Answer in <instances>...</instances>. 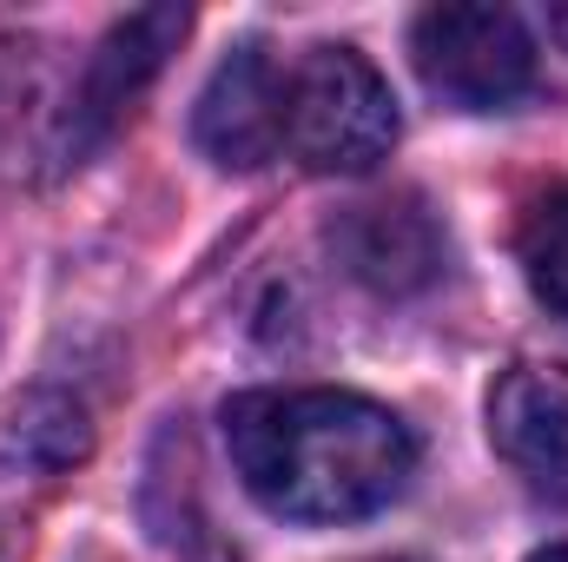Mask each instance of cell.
<instances>
[{
	"instance_id": "6da1fadb",
	"label": "cell",
	"mask_w": 568,
	"mask_h": 562,
	"mask_svg": "<svg viewBox=\"0 0 568 562\" xmlns=\"http://www.w3.org/2000/svg\"><path fill=\"white\" fill-rule=\"evenodd\" d=\"M225 443L245 490L284 523H357L404 496L417 436L364 391H245L225 404Z\"/></svg>"
},
{
	"instance_id": "7a4b0ae2",
	"label": "cell",
	"mask_w": 568,
	"mask_h": 562,
	"mask_svg": "<svg viewBox=\"0 0 568 562\" xmlns=\"http://www.w3.org/2000/svg\"><path fill=\"white\" fill-rule=\"evenodd\" d=\"M284 152L311 172H371L397 145L390 80L357 47H311L284 67Z\"/></svg>"
},
{
	"instance_id": "3957f363",
	"label": "cell",
	"mask_w": 568,
	"mask_h": 562,
	"mask_svg": "<svg viewBox=\"0 0 568 562\" xmlns=\"http://www.w3.org/2000/svg\"><path fill=\"white\" fill-rule=\"evenodd\" d=\"M410 53L417 73L436 100L463 107V113H496L509 100L529 93L536 80V40L509 7L489 0H449L424 7L410 27Z\"/></svg>"
},
{
	"instance_id": "277c9868",
	"label": "cell",
	"mask_w": 568,
	"mask_h": 562,
	"mask_svg": "<svg viewBox=\"0 0 568 562\" xmlns=\"http://www.w3.org/2000/svg\"><path fill=\"white\" fill-rule=\"evenodd\" d=\"M185 27H192L185 7H140V13H126V20L106 27V40L93 47L80 87L67 93V113H60V159L93 152V145L120 127V113L152 87V73H159L165 53L185 40Z\"/></svg>"
},
{
	"instance_id": "5b68a950",
	"label": "cell",
	"mask_w": 568,
	"mask_h": 562,
	"mask_svg": "<svg viewBox=\"0 0 568 562\" xmlns=\"http://www.w3.org/2000/svg\"><path fill=\"white\" fill-rule=\"evenodd\" d=\"M278 100H284V67L258 47H232L219 60V73L205 80L199 93V113H192V140L212 165L225 172H258L265 159L284 152V120H278Z\"/></svg>"
},
{
	"instance_id": "8992f818",
	"label": "cell",
	"mask_w": 568,
	"mask_h": 562,
	"mask_svg": "<svg viewBox=\"0 0 568 562\" xmlns=\"http://www.w3.org/2000/svg\"><path fill=\"white\" fill-rule=\"evenodd\" d=\"M331 252L357 284L384 291V298H410L443 272V225L417 192H390V199H364L344 205L331 219Z\"/></svg>"
},
{
	"instance_id": "52a82bcc",
	"label": "cell",
	"mask_w": 568,
	"mask_h": 562,
	"mask_svg": "<svg viewBox=\"0 0 568 562\" xmlns=\"http://www.w3.org/2000/svg\"><path fill=\"white\" fill-rule=\"evenodd\" d=\"M489 443L536 490L568 496V371L562 364H509L489 391Z\"/></svg>"
},
{
	"instance_id": "ba28073f",
	"label": "cell",
	"mask_w": 568,
	"mask_h": 562,
	"mask_svg": "<svg viewBox=\"0 0 568 562\" xmlns=\"http://www.w3.org/2000/svg\"><path fill=\"white\" fill-rule=\"evenodd\" d=\"M87 443H93V430H87V411H80L73 398L33 391V398L13 411L7 463H20V470H67V463L87 456Z\"/></svg>"
},
{
	"instance_id": "9c48e42d",
	"label": "cell",
	"mask_w": 568,
	"mask_h": 562,
	"mask_svg": "<svg viewBox=\"0 0 568 562\" xmlns=\"http://www.w3.org/2000/svg\"><path fill=\"white\" fill-rule=\"evenodd\" d=\"M516 252H523V272L536 284V298L556 318H568V185H549V192L529 199Z\"/></svg>"
},
{
	"instance_id": "30bf717a",
	"label": "cell",
	"mask_w": 568,
	"mask_h": 562,
	"mask_svg": "<svg viewBox=\"0 0 568 562\" xmlns=\"http://www.w3.org/2000/svg\"><path fill=\"white\" fill-rule=\"evenodd\" d=\"M549 33L562 40V53H568V7H549Z\"/></svg>"
},
{
	"instance_id": "8fae6325",
	"label": "cell",
	"mask_w": 568,
	"mask_h": 562,
	"mask_svg": "<svg viewBox=\"0 0 568 562\" xmlns=\"http://www.w3.org/2000/svg\"><path fill=\"white\" fill-rule=\"evenodd\" d=\"M529 562H568V543H549V550H536Z\"/></svg>"
},
{
	"instance_id": "7c38bea8",
	"label": "cell",
	"mask_w": 568,
	"mask_h": 562,
	"mask_svg": "<svg viewBox=\"0 0 568 562\" xmlns=\"http://www.w3.org/2000/svg\"><path fill=\"white\" fill-rule=\"evenodd\" d=\"M0 562H13V543H7V530H0Z\"/></svg>"
}]
</instances>
